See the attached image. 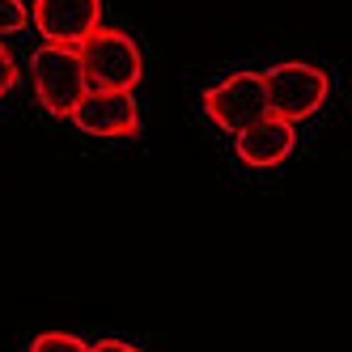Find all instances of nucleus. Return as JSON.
Here are the masks:
<instances>
[{
    "instance_id": "nucleus-1",
    "label": "nucleus",
    "mask_w": 352,
    "mask_h": 352,
    "mask_svg": "<svg viewBox=\"0 0 352 352\" xmlns=\"http://www.w3.org/2000/svg\"><path fill=\"white\" fill-rule=\"evenodd\" d=\"M81 68L89 89H136L144 77V56L128 30L98 26L81 38Z\"/></svg>"
},
{
    "instance_id": "nucleus-2",
    "label": "nucleus",
    "mask_w": 352,
    "mask_h": 352,
    "mask_svg": "<svg viewBox=\"0 0 352 352\" xmlns=\"http://www.w3.org/2000/svg\"><path fill=\"white\" fill-rule=\"evenodd\" d=\"M263 89H267V115L276 119H289L301 123L327 107L331 98V77L306 60H285V64H272L263 72Z\"/></svg>"
},
{
    "instance_id": "nucleus-3",
    "label": "nucleus",
    "mask_w": 352,
    "mask_h": 352,
    "mask_svg": "<svg viewBox=\"0 0 352 352\" xmlns=\"http://www.w3.org/2000/svg\"><path fill=\"white\" fill-rule=\"evenodd\" d=\"M30 81H34V98L52 119H68L72 107L81 102L85 85V68H81V52L64 43H43L30 56Z\"/></svg>"
},
{
    "instance_id": "nucleus-4",
    "label": "nucleus",
    "mask_w": 352,
    "mask_h": 352,
    "mask_svg": "<svg viewBox=\"0 0 352 352\" xmlns=\"http://www.w3.org/2000/svg\"><path fill=\"white\" fill-rule=\"evenodd\" d=\"M199 107L217 123L221 132H242L246 123H255L267 115V89H263V72H230L225 81L208 85L199 94Z\"/></svg>"
},
{
    "instance_id": "nucleus-5",
    "label": "nucleus",
    "mask_w": 352,
    "mask_h": 352,
    "mask_svg": "<svg viewBox=\"0 0 352 352\" xmlns=\"http://www.w3.org/2000/svg\"><path fill=\"white\" fill-rule=\"evenodd\" d=\"M72 128H81L85 136L102 140H136L140 136V107L132 89H85L81 102L68 115Z\"/></svg>"
},
{
    "instance_id": "nucleus-6",
    "label": "nucleus",
    "mask_w": 352,
    "mask_h": 352,
    "mask_svg": "<svg viewBox=\"0 0 352 352\" xmlns=\"http://www.w3.org/2000/svg\"><path fill=\"white\" fill-rule=\"evenodd\" d=\"M30 26L43 34V43L81 47L85 34L102 26V0H34Z\"/></svg>"
},
{
    "instance_id": "nucleus-7",
    "label": "nucleus",
    "mask_w": 352,
    "mask_h": 352,
    "mask_svg": "<svg viewBox=\"0 0 352 352\" xmlns=\"http://www.w3.org/2000/svg\"><path fill=\"white\" fill-rule=\"evenodd\" d=\"M293 148H297V123L276 119V115H263L255 123H246L242 132H234V153L250 170L280 166V162L293 157Z\"/></svg>"
},
{
    "instance_id": "nucleus-8",
    "label": "nucleus",
    "mask_w": 352,
    "mask_h": 352,
    "mask_svg": "<svg viewBox=\"0 0 352 352\" xmlns=\"http://www.w3.org/2000/svg\"><path fill=\"white\" fill-rule=\"evenodd\" d=\"M30 352H89V344L68 331H38L30 340Z\"/></svg>"
},
{
    "instance_id": "nucleus-9",
    "label": "nucleus",
    "mask_w": 352,
    "mask_h": 352,
    "mask_svg": "<svg viewBox=\"0 0 352 352\" xmlns=\"http://www.w3.org/2000/svg\"><path fill=\"white\" fill-rule=\"evenodd\" d=\"M26 26H30V5L26 0H0V38L26 30Z\"/></svg>"
},
{
    "instance_id": "nucleus-10",
    "label": "nucleus",
    "mask_w": 352,
    "mask_h": 352,
    "mask_svg": "<svg viewBox=\"0 0 352 352\" xmlns=\"http://www.w3.org/2000/svg\"><path fill=\"white\" fill-rule=\"evenodd\" d=\"M13 89H17V60H13V52L5 47V38H0V98L13 94Z\"/></svg>"
},
{
    "instance_id": "nucleus-11",
    "label": "nucleus",
    "mask_w": 352,
    "mask_h": 352,
    "mask_svg": "<svg viewBox=\"0 0 352 352\" xmlns=\"http://www.w3.org/2000/svg\"><path fill=\"white\" fill-rule=\"evenodd\" d=\"M89 352H140V348L128 340H98V344H89Z\"/></svg>"
}]
</instances>
